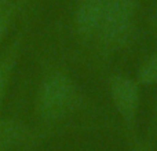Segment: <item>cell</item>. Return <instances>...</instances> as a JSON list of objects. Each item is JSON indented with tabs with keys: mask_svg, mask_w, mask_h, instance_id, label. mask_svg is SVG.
I'll use <instances>...</instances> for the list:
<instances>
[{
	"mask_svg": "<svg viewBox=\"0 0 157 151\" xmlns=\"http://www.w3.org/2000/svg\"><path fill=\"white\" fill-rule=\"evenodd\" d=\"M138 0H110L90 48L99 59H109L131 44L136 30Z\"/></svg>",
	"mask_w": 157,
	"mask_h": 151,
	"instance_id": "obj_1",
	"label": "cell"
},
{
	"mask_svg": "<svg viewBox=\"0 0 157 151\" xmlns=\"http://www.w3.org/2000/svg\"><path fill=\"white\" fill-rule=\"evenodd\" d=\"M81 106V92L68 72L52 69L44 76L36 95V111L46 124L63 121Z\"/></svg>",
	"mask_w": 157,
	"mask_h": 151,
	"instance_id": "obj_2",
	"label": "cell"
},
{
	"mask_svg": "<svg viewBox=\"0 0 157 151\" xmlns=\"http://www.w3.org/2000/svg\"><path fill=\"white\" fill-rule=\"evenodd\" d=\"M108 85L113 107L132 142L136 139L135 128L141 106V85L135 78L121 73L112 74Z\"/></svg>",
	"mask_w": 157,
	"mask_h": 151,
	"instance_id": "obj_3",
	"label": "cell"
},
{
	"mask_svg": "<svg viewBox=\"0 0 157 151\" xmlns=\"http://www.w3.org/2000/svg\"><path fill=\"white\" fill-rule=\"evenodd\" d=\"M110 0H76L73 10V30L84 47H91Z\"/></svg>",
	"mask_w": 157,
	"mask_h": 151,
	"instance_id": "obj_4",
	"label": "cell"
},
{
	"mask_svg": "<svg viewBox=\"0 0 157 151\" xmlns=\"http://www.w3.org/2000/svg\"><path fill=\"white\" fill-rule=\"evenodd\" d=\"M22 44V36H17L15 40L13 41L7 51L2 55L0 58V107L4 100V96L7 94L8 85H10L11 77H13L14 69H15L17 61L19 57V48Z\"/></svg>",
	"mask_w": 157,
	"mask_h": 151,
	"instance_id": "obj_5",
	"label": "cell"
},
{
	"mask_svg": "<svg viewBox=\"0 0 157 151\" xmlns=\"http://www.w3.org/2000/svg\"><path fill=\"white\" fill-rule=\"evenodd\" d=\"M135 80L139 85L144 87L157 85V50L149 54L141 62L136 70Z\"/></svg>",
	"mask_w": 157,
	"mask_h": 151,
	"instance_id": "obj_6",
	"label": "cell"
},
{
	"mask_svg": "<svg viewBox=\"0 0 157 151\" xmlns=\"http://www.w3.org/2000/svg\"><path fill=\"white\" fill-rule=\"evenodd\" d=\"M25 3H26V0H17L15 3H13V4L8 6L4 11L0 13V44H2V41L6 39L11 24L14 22L15 17L18 15V13L21 11V8L25 6Z\"/></svg>",
	"mask_w": 157,
	"mask_h": 151,
	"instance_id": "obj_7",
	"label": "cell"
},
{
	"mask_svg": "<svg viewBox=\"0 0 157 151\" xmlns=\"http://www.w3.org/2000/svg\"><path fill=\"white\" fill-rule=\"evenodd\" d=\"M131 151H155L150 140H139L138 138L131 142Z\"/></svg>",
	"mask_w": 157,
	"mask_h": 151,
	"instance_id": "obj_8",
	"label": "cell"
},
{
	"mask_svg": "<svg viewBox=\"0 0 157 151\" xmlns=\"http://www.w3.org/2000/svg\"><path fill=\"white\" fill-rule=\"evenodd\" d=\"M152 24L157 28V8H156V11L153 13V15H152Z\"/></svg>",
	"mask_w": 157,
	"mask_h": 151,
	"instance_id": "obj_9",
	"label": "cell"
},
{
	"mask_svg": "<svg viewBox=\"0 0 157 151\" xmlns=\"http://www.w3.org/2000/svg\"><path fill=\"white\" fill-rule=\"evenodd\" d=\"M155 121H156V127H157V106H156V113H155Z\"/></svg>",
	"mask_w": 157,
	"mask_h": 151,
	"instance_id": "obj_10",
	"label": "cell"
}]
</instances>
